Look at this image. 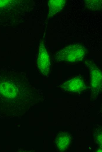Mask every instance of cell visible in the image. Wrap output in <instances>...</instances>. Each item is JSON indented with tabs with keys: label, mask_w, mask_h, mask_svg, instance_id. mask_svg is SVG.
<instances>
[{
	"label": "cell",
	"mask_w": 102,
	"mask_h": 152,
	"mask_svg": "<svg viewBox=\"0 0 102 152\" xmlns=\"http://www.w3.org/2000/svg\"><path fill=\"white\" fill-rule=\"evenodd\" d=\"M86 48L80 44H72L58 51L56 59L59 62L75 63L82 60L86 53Z\"/></svg>",
	"instance_id": "1"
},
{
	"label": "cell",
	"mask_w": 102,
	"mask_h": 152,
	"mask_svg": "<svg viewBox=\"0 0 102 152\" xmlns=\"http://www.w3.org/2000/svg\"><path fill=\"white\" fill-rule=\"evenodd\" d=\"M37 65L39 72L44 76H47L50 69L49 56L43 42L40 44L37 59Z\"/></svg>",
	"instance_id": "2"
},
{
	"label": "cell",
	"mask_w": 102,
	"mask_h": 152,
	"mask_svg": "<svg viewBox=\"0 0 102 152\" xmlns=\"http://www.w3.org/2000/svg\"><path fill=\"white\" fill-rule=\"evenodd\" d=\"M85 64L89 71L91 83L94 90H99L102 87V72L98 66L91 61H86Z\"/></svg>",
	"instance_id": "3"
},
{
	"label": "cell",
	"mask_w": 102,
	"mask_h": 152,
	"mask_svg": "<svg viewBox=\"0 0 102 152\" xmlns=\"http://www.w3.org/2000/svg\"><path fill=\"white\" fill-rule=\"evenodd\" d=\"M85 6L89 10L99 11L102 9V0H85Z\"/></svg>",
	"instance_id": "6"
},
{
	"label": "cell",
	"mask_w": 102,
	"mask_h": 152,
	"mask_svg": "<svg viewBox=\"0 0 102 152\" xmlns=\"http://www.w3.org/2000/svg\"><path fill=\"white\" fill-rule=\"evenodd\" d=\"M61 87L66 91L77 92L83 90L85 87L84 80L80 77H75L63 82Z\"/></svg>",
	"instance_id": "4"
},
{
	"label": "cell",
	"mask_w": 102,
	"mask_h": 152,
	"mask_svg": "<svg viewBox=\"0 0 102 152\" xmlns=\"http://www.w3.org/2000/svg\"><path fill=\"white\" fill-rule=\"evenodd\" d=\"M8 0H0V7H2L8 4L9 1Z\"/></svg>",
	"instance_id": "8"
},
{
	"label": "cell",
	"mask_w": 102,
	"mask_h": 152,
	"mask_svg": "<svg viewBox=\"0 0 102 152\" xmlns=\"http://www.w3.org/2000/svg\"><path fill=\"white\" fill-rule=\"evenodd\" d=\"M62 139H61V140L59 141V142L58 144L59 146H62L63 147V149L66 148V147L68 146L69 144V140L68 139L67 137H64L62 138Z\"/></svg>",
	"instance_id": "7"
},
{
	"label": "cell",
	"mask_w": 102,
	"mask_h": 152,
	"mask_svg": "<svg viewBox=\"0 0 102 152\" xmlns=\"http://www.w3.org/2000/svg\"><path fill=\"white\" fill-rule=\"evenodd\" d=\"M65 0H51L48 1L49 16H52L63 8L66 2Z\"/></svg>",
	"instance_id": "5"
}]
</instances>
